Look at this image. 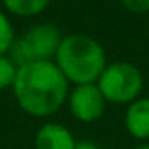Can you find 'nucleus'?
Masks as SVG:
<instances>
[{
    "label": "nucleus",
    "mask_w": 149,
    "mask_h": 149,
    "mask_svg": "<svg viewBox=\"0 0 149 149\" xmlns=\"http://www.w3.org/2000/svg\"><path fill=\"white\" fill-rule=\"evenodd\" d=\"M13 91L21 111L33 118L54 114L70 93L68 81L54 61H30L19 65Z\"/></svg>",
    "instance_id": "f257e3e1"
},
{
    "label": "nucleus",
    "mask_w": 149,
    "mask_h": 149,
    "mask_svg": "<svg viewBox=\"0 0 149 149\" xmlns=\"http://www.w3.org/2000/svg\"><path fill=\"white\" fill-rule=\"evenodd\" d=\"M54 63L65 79L72 84H93L107 67V56L98 40L86 33H70L63 37Z\"/></svg>",
    "instance_id": "f03ea898"
},
{
    "label": "nucleus",
    "mask_w": 149,
    "mask_h": 149,
    "mask_svg": "<svg viewBox=\"0 0 149 149\" xmlns=\"http://www.w3.org/2000/svg\"><path fill=\"white\" fill-rule=\"evenodd\" d=\"M63 40L61 32L53 23H40L28 28L14 40L9 58L19 67L30 61H54L56 51Z\"/></svg>",
    "instance_id": "7ed1b4c3"
},
{
    "label": "nucleus",
    "mask_w": 149,
    "mask_h": 149,
    "mask_svg": "<svg viewBox=\"0 0 149 149\" xmlns=\"http://www.w3.org/2000/svg\"><path fill=\"white\" fill-rule=\"evenodd\" d=\"M98 90L102 91L107 104H132L139 98L144 77L142 72L130 61H114L107 63L104 72L97 81Z\"/></svg>",
    "instance_id": "20e7f679"
},
{
    "label": "nucleus",
    "mask_w": 149,
    "mask_h": 149,
    "mask_svg": "<svg viewBox=\"0 0 149 149\" xmlns=\"http://www.w3.org/2000/svg\"><path fill=\"white\" fill-rule=\"evenodd\" d=\"M67 102L72 116L83 123H93L100 119L107 107V100L104 98L97 83L74 86V90L68 93Z\"/></svg>",
    "instance_id": "39448f33"
},
{
    "label": "nucleus",
    "mask_w": 149,
    "mask_h": 149,
    "mask_svg": "<svg viewBox=\"0 0 149 149\" xmlns=\"http://www.w3.org/2000/svg\"><path fill=\"white\" fill-rule=\"evenodd\" d=\"M76 142L77 140L74 139L70 130L63 125L46 123L37 130L33 146L35 149H74Z\"/></svg>",
    "instance_id": "423d86ee"
},
{
    "label": "nucleus",
    "mask_w": 149,
    "mask_h": 149,
    "mask_svg": "<svg viewBox=\"0 0 149 149\" xmlns=\"http://www.w3.org/2000/svg\"><path fill=\"white\" fill-rule=\"evenodd\" d=\"M126 132L137 140L149 139V97L133 100L125 114Z\"/></svg>",
    "instance_id": "0eeeda50"
},
{
    "label": "nucleus",
    "mask_w": 149,
    "mask_h": 149,
    "mask_svg": "<svg viewBox=\"0 0 149 149\" xmlns=\"http://www.w3.org/2000/svg\"><path fill=\"white\" fill-rule=\"evenodd\" d=\"M53 0H2L7 13L19 18H32L47 9Z\"/></svg>",
    "instance_id": "6e6552de"
},
{
    "label": "nucleus",
    "mask_w": 149,
    "mask_h": 149,
    "mask_svg": "<svg viewBox=\"0 0 149 149\" xmlns=\"http://www.w3.org/2000/svg\"><path fill=\"white\" fill-rule=\"evenodd\" d=\"M14 40H16V35H14L13 23L7 18V14L0 9V56L11 51Z\"/></svg>",
    "instance_id": "1a4fd4ad"
},
{
    "label": "nucleus",
    "mask_w": 149,
    "mask_h": 149,
    "mask_svg": "<svg viewBox=\"0 0 149 149\" xmlns=\"http://www.w3.org/2000/svg\"><path fill=\"white\" fill-rule=\"evenodd\" d=\"M16 70H18V65L7 54L0 56V91L9 88V86L13 88L14 77H16Z\"/></svg>",
    "instance_id": "9d476101"
},
{
    "label": "nucleus",
    "mask_w": 149,
    "mask_h": 149,
    "mask_svg": "<svg viewBox=\"0 0 149 149\" xmlns=\"http://www.w3.org/2000/svg\"><path fill=\"white\" fill-rule=\"evenodd\" d=\"M121 4L128 13H133V14L149 13V0H121Z\"/></svg>",
    "instance_id": "9b49d317"
},
{
    "label": "nucleus",
    "mask_w": 149,
    "mask_h": 149,
    "mask_svg": "<svg viewBox=\"0 0 149 149\" xmlns=\"http://www.w3.org/2000/svg\"><path fill=\"white\" fill-rule=\"evenodd\" d=\"M74 149H98V146H97L95 142L84 139V140H77V142H76V147H74Z\"/></svg>",
    "instance_id": "f8f14e48"
},
{
    "label": "nucleus",
    "mask_w": 149,
    "mask_h": 149,
    "mask_svg": "<svg viewBox=\"0 0 149 149\" xmlns=\"http://www.w3.org/2000/svg\"><path fill=\"white\" fill-rule=\"evenodd\" d=\"M135 149H149V144H140V146H137Z\"/></svg>",
    "instance_id": "ddd939ff"
}]
</instances>
